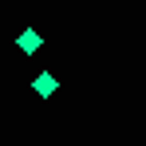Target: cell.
I'll return each instance as SVG.
<instances>
[{
	"label": "cell",
	"mask_w": 146,
	"mask_h": 146,
	"mask_svg": "<svg viewBox=\"0 0 146 146\" xmlns=\"http://www.w3.org/2000/svg\"><path fill=\"white\" fill-rule=\"evenodd\" d=\"M32 91H36V95H40V99H51V95H55V91H59V79H55V75H51V71H40V75H36V79H32Z\"/></svg>",
	"instance_id": "cell-2"
},
{
	"label": "cell",
	"mask_w": 146,
	"mask_h": 146,
	"mask_svg": "<svg viewBox=\"0 0 146 146\" xmlns=\"http://www.w3.org/2000/svg\"><path fill=\"white\" fill-rule=\"evenodd\" d=\"M16 48L24 51V55H36V51L44 48V36H40V32H36V28H24V32H20V36H16Z\"/></svg>",
	"instance_id": "cell-1"
}]
</instances>
